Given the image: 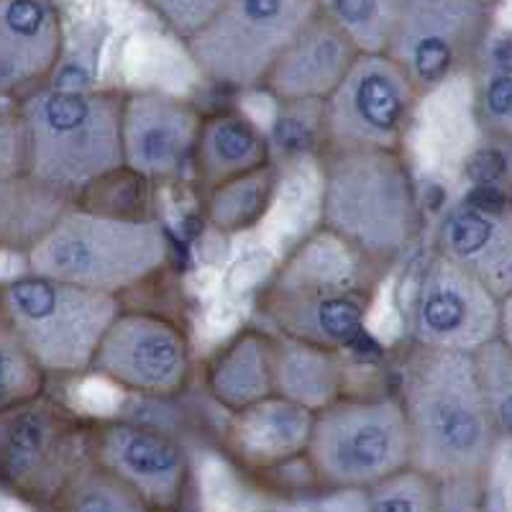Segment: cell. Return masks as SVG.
Masks as SVG:
<instances>
[{"mask_svg": "<svg viewBox=\"0 0 512 512\" xmlns=\"http://www.w3.org/2000/svg\"><path fill=\"white\" fill-rule=\"evenodd\" d=\"M397 397L410 428V464L446 492L472 497L482 507L489 472L505 441L479 392L472 354L410 344L400 361Z\"/></svg>", "mask_w": 512, "mask_h": 512, "instance_id": "obj_1", "label": "cell"}, {"mask_svg": "<svg viewBox=\"0 0 512 512\" xmlns=\"http://www.w3.org/2000/svg\"><path fill=\"white\" fill-rule=\"evenodd\" d=\"M384 272L387 267L318 226L259 290L256 313L269 331L349 351L367 331Z\"/></svg>", "mask_w": 512, "mask_h": 512, "instance_id": "obj_2", "label": "cell"}, {"mask_svg": "<svg viewBox=\"0 0 512 512\" xmlns=\"http://www.w3.org/2000/svg\"><path fill=\"white\" fill-rule=\"evenodd\" d=\"M320 226L390 269L423 233V205L402 149H326Z\"/></svg>", "mask_w": 512, "mask_h": 512, "instance_id": "obj_3", "label": "cell"}, {"mask_svg": "<svg viewBox=\"0 0 512 512\" xmlns=\"http://www.w3.org/2000/svg\"><path fill=\"white\" fill-rule=\"evenodd\" d=\"M175 244L152 218H123L75 203L26 254L29 272L121 297L167 272Z\"/></svg>", "mask_w": 512, "mask_h": 512, "instance_id": "obj_4", "label": "cell"}, {"mask_svg": "<svg viewBox=\"0 0 512 512\" xmlns=\"http://www.w3.org/2000/svg\"><path fill=\"white\" fill-rule=\"evenodd\" d=\"M126 90L41 85L16 108L29 134V172L72 195L123 167L121 108Z\"/></svg>", "mask_w": 512, "mask_h": 512, "instance_id": "obj_5", "label": "cell"}, {"mask_svg": "<svg viewBox=\"0 0 512 512\" xmlns=\"http://www.w3.org/2000/svg\"><path fill=\"white\" fill-rule=\"evenodd\" d=\"M410 451V428L397 392H344L313 413L305 464L320 492H361L408 466Z\"/></svg>", "mask_w": 512, "mask_h": 512, "instance_id": "obj_6", "label": "cell"}, {"mask_svg": "<svg viewBox=\"0 0 512 512\" xmlns=\"http://www.w3.org/2000/svg\"><path fill=\"white\" fill-rule=\"evenodd\" d=\"M0 303L47 379L90 374L100 338L123 308L121 297L34 272L0 282Z\"/></svg>", "mask_w": 512, "mask_h": 512, "instance_id": "obj_7", "label": "cell"}, {"mask_svg": "<svg viewBox=\"0 0 512 512\" xmlns=\"http://www.w3.org/2000/svg\"><path fill=\"white\" fill-rule=\"evenodd\" d=\"M93 418L47 390L0 410V489L52 510L62 489L93 459Z\"/></svg>", "mask_w": 512, "mask_h": 512, "instance_id": "obj_8", "label": "cell"}, {"mask_svg": "<svg viewBox=\"0 0 512 512\" xmlns=\"http://www.w3.org/2000/svg\"><path fill=\"white\" fill-rule=\"evenodd\" d=\"M320 11V0H226L208 24L185 39L195 70L216 88H262L285 47Z\"/></svg>", "mask_w": 512, "mask_h": 512, "instance_id": "obj_9", "label": "cell"}, {"mask_svg": "<svg viewBox=\"0 0 512 512\" xmlns=\"http://www.w3.org/2000/svg\"><path fill=\"white\" fill-rule=\"evenodd\" d=\"M495 18L497 0H400L384 54L425 98L469 72L495 31Z\"/></svg>", "mask_w": 512, "mask_h": 512, "instance_id": "obj_10", "label": "cell"}, {"mask_svg": "<svg viewBox=\"0 0 512 512\" xmlns=\"http://www.w3.org/2000/svg\"><path fill=\"white\" fill-rule=\"evenodd\" d=\"M420 93L387 54H356L320 111V152L402 149Z\"/></svg>", "mask_w": 512, "mask_h": 512, "instance_id": "obj_11", "label": "cell"}, {"mask_svg": "<svg viewBox=\"0 0 512 512\" xmlns=\"http://www.w3.org/2000/svg\"><path fill=\"white\" fill-rule=\"evenodd\" d=\"M90 372L146 400H175L195 377V349L175 318L123 305L100 338Z\"/></svg>", "mask_w": 512, "mask_h": 512, "instance_id": "obj_12", "label": "cell"}, {"mask_svg": "<svg viewBox=\"0 0 512 512\" xmlns=\"http://www.w3.org/2000/svg\"><path fill=\"white\" fill-rule=\"evenodd\" d=\"M507 303L433 251L413 297L410 344L472 354L495 336H507Z\"/></svg>", "mask_w": 512, "mask_h": 512, "instance_id": "obj_13", "label": "cell"}, {"mask_svg": "<svg viewBox=\"0 0 512 512\" xmlns=\"http://www.w3.org/2000/svg\"><path fill=\"white\" fill-rule=\"evenodd\" d=\"M93 459L134 489L146 510H180L192 489V454L177 433L149 420L93 418Z\"/></svg>", "mask_w": 512, "mask_h": 512, "instance_id": "obj_14", "label": "cell"}, {"mask_svg": "<svg viewBox=\"0 0 512 512\" xmlns=\"http://www.w3.org/2000/svg\"><path fill=\"white\" fill-rule=\"evenodd\" d=\"M203 111L167 90H128L121 108L123 167L152 185L172 182L190 167Z\"/></svg>", "mask_w": 512, "mask_h": 512, "instance_id": "obj_15", "label": "cell"}, {"mask_svg": "<svg viewBox=\"0 0 512 512\" xmlns=\"http://www.w3.org/2000/svg\"><path fill=\"white\" fill-rule=\"evenodd\" d=\"M436 254L477 277L500 300L512 295V216L507 203L472 195L446 210Z\"/></svg>", "mask_w": 512, "mask_h": 512, "instance_id": "obj_16", "label": "cell"}, {"mask_svg": "<svg viewBox=\"0 0 512 512\" xmlns=\"http://www.w3.org/2000/svg\"><path fill=\"white\" fill-rule=\"evenodd\" d=\"M64 54L54 0H0V98H24L54 80Z\"/></svg>", "mask_w": 512, "mask_h": 512, "instance_id": "obj_17", "label": "cell"}, {"mask_svg": "<svg viewBox=\"0 0 512 512\" xmlns=\"http://www.w3.org/2000/svg\"><path fill=\"white\" fill-rule=\"evenodd\" d=\"M313 413L280 395L228 413L223 446L241 472L269 477L305 456Z\"/></svg>", "mask_w": 512, "mask_h": 512, "instance_id": "obj_18", "label": "cell"}, {"mask_svg": "<svg viewBox=\"0 0 512 512\" xmlns=\"http://www.w3.org/2000/svg\"><path fill=\"white\" fill-rule=\"evenodd\" d=\"M356 54L359 52L349 36L326 13L318 11L272 64L262 90L277 103L326 100L344 80Z\"/></svg>", "mask_w": 512, "mask_h": 512, "instance_id": "obj_19", "label": "cell"}, {"mask_svg": "<svg viewBox=\"0 0 512 512\" xmlns=\"http://www.w3.org/2000/svg\"><path fill=\"white\" fill-rule=\"evenodd\" d=\"M205 392L218 408L236 413L274 395V331L244 326L210 356Z\"/></svg>", "mask_w": 512, "mask_h": 512, "instance_id": "obj_20", "label": "cell"}, {"mask_svg": "<svg viewBox=\"0 0 512 512\" xmlns=\"http://www.w3.org/2000/svg\"><path fill=\"white\" fill-rule=\"evenodd\" d=\"M267 162H272L269 136L246 113H203L190 157L200 195Z\"/></svg>", "mask_w": 512, "mask_h": 512, "instance_id": "obj_21", "label": "cell"}, {"mask_svg": "<svg viewBox=\"0 0 512 512\" xmlns=\"http://www.w3.org/2000/svg\"><path fill=\"white\" fill-rule=\"evenodd\" d=\"M344 392V351L274 333V395L318 413Z\"/></svg>", "mask_w": 512, "mask_h": 512, "instance_id": "obj_22", "label": "cell"}, {"mask_svg": "<svg viewBox=\"0 0 512 512\" xmlns=\"http://www.w3.org/2000/svg\"><path fill=\"white\" fill-rule=\"evenodd\" d=\"M75 203L77 195L31 172L0 180V251L26 256Z\"/></svg>", "mask_w": 512, "mask_h": 512, "instance_id": "obj_23", "label": "cell"}, {"mask_svg": "<svg viewBox=\"0 0 512 512\" xmlns=\"http://www.w3.org/2000/svg\"><path fill=\"white\" fill-rule=\"evenodd\" d=\"M280 185V164L267 162L244 175L203 192V216L218 233H244L256 228L272 208Z\"/></svg>", "mask_w": 512, "mask_h": 512, "instance_id": "obj_24", "label": "cell"}, {"mask_svg": "<svg viewBox=\"0 0 512 512\" xmlns=\"http://www.w3.org/2000/svg\"><path fill=\"white\" fill-rule=\"evenodd\" d=\"M474 116L492 141L510 144L512 136V49L507 31L489 34L474 57Z\"/></svg>", "mask_w": 512, "mask_h": 512, "instance_id": "obj_25", "label": "cell"}, {"mask_svg": "<svg viewBox=\"0 0 512 512\" xmlns=\"http://www.w3.org/2000/svg\"><path fill=\"white\" fill-rule=\"evenodd\" d=\"M52 510L64 512H146L134 489L95 459L67 482Z\"/></svg>", "mask_w": 512, "mask_h": 512, "instance_id": "obj_26", "label": "cell"}, {"mask_svg": "<svg viewBox=\"0 0 512 512\" xmlns=\"http://www.w3.org/2000/svg\"><path fill=\"white\" fill-rule=\"evenodd\" d=\"M400 0H320V11L361 54H382L395 29Z\"/></svg>", "mask_w": 512, "mask_h": 512, "instance_id": "obj_27", "label": "cell"}, {"mask_svg": "<svg viewBox=\"0 0 512 512\" xmlns=\"http://www.w3.org/2000/svg\"><path fill=\"white\" fill-rule=\"evenodd\" d=\"M364 510L436 512L443 510V484L420 466L408 464L361 489Z\"/></svg>", "mask_w": 512, "mask_h": 512, "instance_id": "obj_28", "label": "cell"}, {"mask_svg": "<svg viewBox=\"0 0 512 512\" xmlns=\"http://www.w3.org/2000/svg\"><path fill=\"white\" fill-rule=\"evenodd\" d=\"M479 392L502 441L512 436V349L510 338L495 336L472 351Z\"/></svg>", "mask_w": 512, "mask_h": 512, "instance_id": "obj_29", "label": "cell"}, {"mask_svg": "<svg viewBox=\"0 0 512 512\" xmlns=\"http://www.w3.org/2000/svg\"><path fill=\"white\" fill-rule=\"evenodd\" d=\"M47 374L36 367L0 303V410L47 390Z\"/></svg>", "mask_w": 512, "mask_h": 512, "instance_id": "obj_30", "label": "cell"}, {"mask_svg": "<svg viewBox=\"0 0 512 512\" xmlns=\"http://www.w3.org/2000/svg\"><path fill=\"white\" fill-rule=\"evenodd\" d=\"M152 190V182H146L144 177L121 167L85 187L77 195V203L100 210V213H111V216L152 218Z\"/></svg>", "mask_w": 512, "mask_h": 512, "instance_id": "obj_31", "label": "cell"}, {"mask_svg": "<svg viewBox=\"0 0 512 512\" xmlns=\"http://www.w3.org/2000/svg\"><path fill=\"white\" fill-rule=\"evenodd\" d=\"M320 111L323 100H290L280 103V113L274 118V131L269 136L272 162L277 154L297 157V154L320 152Z\"/></svg>", "mask_w": 512, "mask_h": 512, "instance_id": "obj_32", "label": "cell"}, {"mask_svg": "<svg viewBox=\"0 0 512 512\" xmlns=\"http://www.w3.org/2000/svg\"><path fill=\"white\" fill-rule=\"evenodd\" d=\"M146 3L172 34L185 41L216 16L226 0H146Z\"/></svg>", "mask_w": 512, "mask_h": 512, "instance_id": "obj_33", "label": "cell"}, {"mask_svg": "<svg viewBox=\"0 0 512 512\" xmlns=\"http://www.w3.org/2000/svg\"><path fill=\"white\" fill-rule=\"evenodd\" d=\"M29 172V134L18 108L0 113V180Z\"/></svg>", "mask_w": 512, "mask_h": 512, "instance_id": "obj_34", "label": "cell"}]
</instances>
